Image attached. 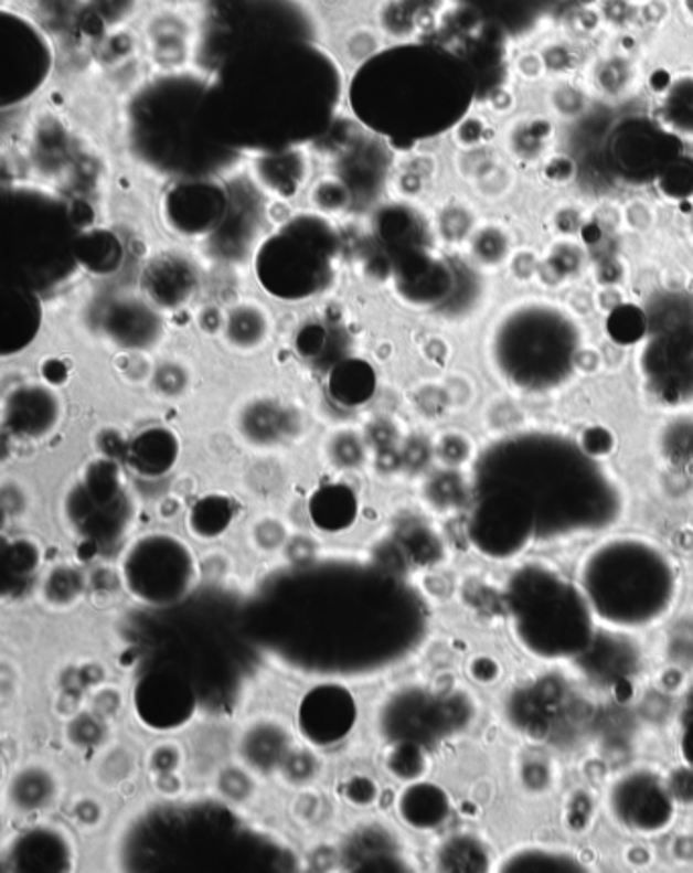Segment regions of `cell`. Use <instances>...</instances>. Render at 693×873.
Returning <instances> with one entry per match:
<instances>
[{
	"label": "cell",
	"mask_w": 693,
	"mask_h": 873,
	"mask_svg": "<svg viewBox=\"0 0 693 873\" xmlns=\"http://www.w3.org/2000/svg\"><path fill=\"white\" fill-rule=\"evenodd\" d=\"M308 156L301 153L299 149H281V151H267L258 156L253 163V175L258 185L265 188V192H270L275 196L291 198L308 182L309 168Z\"/></svg>",
	"instance_id": "obj_8"
},
{
	"label": "cell",
	"mask_w": 693,
	"mask_h": 873,
	"mask_svg": "<svg viewBox=\"0 0 693 873\" xmlns=\"http://www.w3.org/2000/svg\"><path fill=\"white\" fill-rule=\"evenodd\" d=\"M103 817V807L94 798H79L74 805V819L79 827H96Z\"/></svg>",
	"instance_id": "obj_28"
},
{
	"label": "cell",
	"mask_w": 693,
	"mask_h": 873,
	"mask_svg": "<svg viewBox=\"0 0 693 873\" xmlns=\"http://www.w3.org/2000/svg\"><path fill=\"white\" fill-rule=\"evenodd\" d=\"M437 231L446 238L468 235L470 231V212L462 204H448L437 214Z\"/></svg>",
	"instance_id": "obj_21"
},
{
	"label": "cell",
	"mask_w": 693,
	"mask_h": 873,
	"mask_svg": "<svg viewBox=\"0 0 693 873\" xmlns=\"http://www.w3.org/2000/svg\"><path fill=\"white\" fill-rule=\"evenodd\" d=\"M149 762H151V769L157 774H173L175 769L180 768L181 749L173 743L157 745Z\"/></svg>",
	"instance_id": "obj_27"
},
{
	"label": "cell",
	"mask_w": 693,
	"mask_h": 873,
	"mask_svg": "<svg viewBox=\"0 0 693 873\" xmlns=\"http://www.w3.org/2000/svg\"><path fill=\"white\" fill-rule=\"evenodd\" d=\"M151 387L153 392L163 400H180L185 393L192 390L193 373L192 366L168 359L159 365H154L151 375Z\"/></svg>",
	"instance_id": "obj_17"
},
{
	"label": "cell",
	"mask_w": 693,
	"mask_h": 873,
	"mask_svg": "<svg viewBox=\"0 0 693 873\" xmlns=\"http://www.w3.org/2000/svg\"><path fill=\"white\" fill-rule=\"evenodd\" d=\"M98 715H79L70 723V739L76 745H94L103 737V723Z\"/></svg>",
	"instance_id": "obj_22"
},
{
	"label": "cell",
	"mask_w": 693,
	"mask_h": 873,
	"mask_svg": "<svg viewBox=\"0 0 693 873\" xmlns=\"http://www.w3.org/2000/svg\"><path fill=\"white\" fill-rule=\"evenodd\" d=\"M53 782L52 778H47L45 774L39 771L38 782L31 788H26V784L21 782L14 778L11 784V802L14 807L21 810H35V808L45 807L47 802H52Z\"/></svg>",
	"instance_id": "obj_19"
},
{
	"label": "cell",
	"mask_w": 693,
	"mask_h": 873,
	"mask_svg": "<svg viewBox=\"0 0 693 873\" xmlns=\"http://www.w3.org/2000/svg\"><path fill=\"white\" fill-rule=\"evenodd\" d=\"M220 790L226 798H232L236 802H241L244 798H248L250 790H253V782L248 780V776L238 771V769H226L218 780Z\"/></svg>",
	"instance_id": "obj_23"
},
{
	"label": "cell",
	"mask_w": 693,
	"mask_h": 873,
	"mask_svg": "<svg viewBox=\"0 0 693 873\" xmlns=\"http://www.w3.org/2000/svg\"><path fill=\"white\" fill-rule=\"evenodd\" d=\"M514 72L525 79H540L547 74L541 50H529L514 57Z\"/></svg>",
	"instance_id": "obj_26"
},
{
	"label": "cell",
	"mask_w": 693,
	"mask_h": 873,
	"mask_svg": "<svg viewBox=\"0 0 693 873\" xmlns=\"http://www.w3.org/2000/svg\"><path fill=\"white\" fill-rule=\"evenodd\" d=\"M94 711L98 717H110L120 709V694L110 689H104L94 696Z\"/></svg>",
	"instance_id": "obj_29"
},
{
	"label": "cell",
	"mask_w": 693,
	"mask_h": 873,
	"mask_svg": "<svg viewBox=\"0 0 693 873\" xmlns=\"http://www.w3.org/2000/svg\"><path fill=\"white\" fill-rule=\"evenodd\" d=\"M4 428L23 440H41L62 422L64 404L47 383H21L4 397Z\"/></svg>",
	"instance_id": "obj_5"
},
{
	"label": "cell",
	"mask_w": 693,
	"mask_h": 873,
	"mask_svg": "<svg viewBox=\"0 0 693 873\" xmlns=\"http://www.w3.org/2000/svg\"><path fill=\"white\" fill-rule=\"evenodd\" d=\"M76 259L86 269L94 274H103L104 269H116L120 259V248L116 245L115 236L104 233H92L77 241Z\"/></svg>",
	"instance_id": "obj_15"
},
{
	"label": "cell",
	"mask_w": 693,
	"mask_h": 873,
	"mask_svg": "<svg viewBox=\"0 0 693 873\" xmlns=\"http://www.w3.org/2000/svg\"><path fill=\"white\" fill-rule=\"evenodd\" d=\"M657 183L661 190L671 198L692 196L693 194V159L680 156L673 157L663 170L657 175Z\"/></svg>",
	"instance_id": "obj_18"
},
{
	"label": "cell",
	"mask_w": 693,
	"mask_h": 873,
	"mask_svg": "<svg viewBox=\"0 0 693 873\" xmlns=\"http://www.w3.org/2000/svg\"><path fill=\"white\" fill-rule=\"evenodd\" d=\"M376 390L373 366L359 359H346L330 373V392L340 404L362 405Z\"/></svg>",
	"instance_id": "obj_11"
},
{
	"label": "cell",
	"mask_w": 693,
	"mask_h": 873,
	"mask_svg": "<svg viewBox=\"0 0 693 873\" xmlns=\"http://www.w3.org/2000/svg\"><path fill=\"white\" fill-rule=\"evenodd\" d=\"M141 286L145 298L159 310H178L198 294V269L180 253H161L145 267Z\"/></svg>",
	"instance_id": "obj_6"
},
{
	"label": "cell",
	"mask_w": 693,
	"mask_h": 873,
	"mask_svg": "<svg viewBox=\"0 0 693 873\" xmlns=\"http://www.w3.org/2000/svg\"><path fill=\"white\" fill-rule=\"evenodd\" d=\"M296 409L282 405L275 397H255L243 405L238 414V428L253 444H275L296 430Z\"/></svg>",
	"instance_id": "obj_9"
},
{
	"label": "cell",
	"mask_w": 693,
	"mask_h": 873,
	"mask_svg": "<svg viewBox=\"0 0 693 873\" xmlns=\"http://www.w3.org/2000/svg\"><path fill=\"white\" fill-rule=\"evenodd\" d=\"M96 327L104 340L122 352H149L166 339L161 310L145 296H115L104 301Z\"/></svg>",
	"instance_id": "obj_4"
},
{
	"label": "cell",
	"mask_w": 693,
	"mask_h": 873,
	"mask_svg": "<svg viewBox=\"0 0 693 873\" xmlns=\"http://www.w3.org/2000/svg\"><path fill=\"white\" fill-rule=\"evenodd\" d=\"M309 202L320 214H342L354 204V192L340 173H328L311 185Z\"/></svg>",
	"instance_id": "obj_14"
},
{
	"label": "cell",
	"mask_w": 693,
	"mask_h": 873,
	"mask_svg": "<svg viewBox=\"0 0 693 873\" xmlns=\"http://www.w3.org/2000/svg\"><path fill=\"white\" fill-rule=\"evenodd\" d=\"M541 55H543L545 67H547V74H565L572 70L569 66H572L574 53L565 43H550L541 50Z\"/></svg>",
	"instance_id": "obj_25"
},
{
	"label": "cell",
	"mask_w": 693,
	"mask_h": 873,
	"mask_svg": "<svg viewBox=\"0 0 693 873\" xmlns=\"http://www.w3.org/2000/svg\"><path fill=\"white\" fill-rule=\"evenodd\" d=\"M175 450V438L171 436V432L166 430L142 432V436L129 444V457H132L135 469L151 477L171 469Z\"/></svg>",
	"instance_id": "obj_12"
},
{
	"label": "cell",
	"mask_w": 693,
	"mask_h": 873,
	"mask_svg": "<svg viewBox=\"0 0 693 873\" xmlns=\"http://www.w3.org/2000/svg\"><path fill=\"white\" fill-rule=\"evenodd\" d=\"M366 438L359 432L338 430L326 440V458L334 465L335 469H359L366 457Z\"/></svg>",
	"instance_id": "obj_16"
},
{
	"label": "cell",
	"mask_w": 693,
	"mask_h": 873,
	"mask_svg": "<svg viewBox=\"0 0 693 873\" xmlns=\"http://www.w3.org/2000/svg\"><path fill=\"white\" fill-rule=\"evenodd\" d=\"M661 127L673 137L693 141V74H681L669 82L659 106Z\"/></svg>",
	"instance_id": "obj_10"
},
{
	"label": "cell",
	"mask_w": 693,
	"mask_h": 873,
	"mask_svg": "<svg viewBox=\"0 0 693 873\" xmlns=\"http://www.w3.org/2000/svg\"><path fill=\"white\" fill-rule=\"evenodd\" d=\"M204 40L198 19L178 4H166L142 23L141 53L145 62L166 76L195 64Z\"/></svg>",
	"instance_id": "obj_3"
},
{
	"label": "cell",
	"mask_w": 693,
	"mask_h": 873,
	"mask_svg": "<svg viewBox=\"0 0 693 873\" xmlns=\"http://www.w3.org/2000/svg\"><path fill=\"white\" fill-rule=\"evenodd\" d=\"M321 216L282 222L279 233L258 245L257 277L270 296L308 300L334 279L340 241L334 226Z\"/></svg>",
	"instance_id": "obj_2"
},
{
	"label": "cell",
	"mask_w": 693,
	"mask_h": 873,
	"mask_svg": "<svg viewBox=\"0 0 693 873\" xmlns=\"http://www.w3.org/2000/svg\"><path fill=\"white\" fill-rule=\"evenodd\" d=\"M385 35L376 25H354L348 29L344 38L340 41V52L346 66L359 70L366 62H371L376 53L383 50Z\"/></svg>",
	"instance_id": "obj_13"
},
{
	"label": "cell",
	"mask_w": 693,
	"mask_h": 873,
	"mask_svg": "<svg viewBox=\"0 0 693 873\" xmlns=\"http://www.w3.org/2000/svg\"><path fill=\"white\" fill-rule=\"evenodd\" d=\"M578 324L552 301H523L502 313L490 334L494 373L521 392H550L572 375Z\"/></svg>",
	"instance_id": "obj_1"
},
{
	"label": "cell",
	"mask_w": 693,
	"mask_h": 873,
	"mask_svg": "<svg viewBox=\"0 0 693 873\" xmlns=\"http://www.w3.org/2000/svg\"><path fill=\"white\" fill-rule=\"evenodd\" d=\"M282 774L289 782L303 784L313 778L316 774V762L313 757L308 754H299L294 752L291 756L287 757V762L282 764Z\"/></svg>",
	"instance_id": "obj_24"
},
{
	"label": "cell",
	"mask_w": 693,
	"mask_h": 873,
	"mask_svg": "<svg viewBox=\"0 0 693 873\" xmlns=\"http://www.w3.org/2000/svg\"><path fill=\"white\" fill-rule=\"evenodd\" d=\"M250 537L255 542V546L263 552H273L279 550L287 540V530L279 520L275 518H263L253 523L250 528Z\"/></svg>",
	"instance_id": "obj_20"
},
{
	"label": "cell",
	"mask_w": 693,
	"mask_h": 873,
	"mask_svg": "<svg viewBox=\"0 0 693 873\" xmlns=\"http://www.w3.org/2000/svg\"><path fill=\"white\" fill-rule=\"evenodd\" d=\"M690 231H692V235H693V210H692V216H690Z\"/></svg>",
	"instance_id": "obj_32"
},
{
	"label": "cell",
	"mask_w": 693,
	"mask_h": 873,
	"mask_svg": "<svg viewBox=\"0 0 693 873\" xmlns=\"http://www.w3.org/2000/svg\"><path fill=\"white\" fill-rule=\"evenodd\" d=\"M224 316H226V312H222L218 308H212V306L202 308L200 313H198V327L202 328L207 334H212V332H214V334H222Z\"/></svg>",
	"instance_id": "obj_30"
},
{
	"label": "cell",
	"mask_w": 693,
	"mask_h": 873,
	"mask_svg": "<svg viewBox=\"0 0 693 873\" xmlns=\"http://www.w3.org/2000/svg\"><path fill=\"white\" fill-rule=\"evenodd\" d=\"M681 9H683V13L687 17V21L693 23V0H680Z\"/></svg>",
	"instance_id": "obj_31"
},
{
	"label": "cell",
	"mask_w": 693,
	"mask_h": 873,
	"mask_svg": "<svg viewBox=\"0 0 693 873\" xmlns=\"http://www.w3.org/2000/svg\"><path fill=\"white\" fill-rule=\"evenodd\" d=\"M275 332V322L269 310L257 300H241L232 304L224 316L222 339L236 354H257L263 351Z\"/></svg>",
	"instance_id": "obj_7"
}]
</instances>
